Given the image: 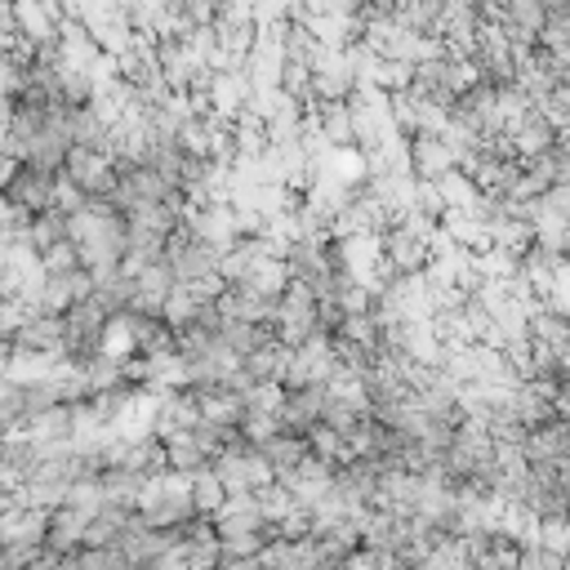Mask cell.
I'll use <instances>...</instances> for the list:
<instances>
[{"label": "cell", "mask_w": 570, "mask_h": 570, "mask_svg": "<svg viewBox=\"0 0 570 570\" xmlns=\"http://www.w3.org/2000/svg\"><path fill=\"white\" fill-rule=\"evenodd\" d=\"M125 240H129V227H125V214L102 196V200H80L71 209V245L80 254V263L89 267L94 281L120 272V258H125Z\"/></svg>", "instance_id": "obj_1"}, {"label": "cell", "mask_w": 570, "mask_h": 570, "mask_svg": "<svg viewBox=\"0 0 570 570\" xmlns=\"http://www.w3.org/2000/svg\"><path fill=\"white\" fill-rule=\"evenodd\" d=\"M138 521L142 525H160V530H174L183 521L196 517V503H191V472H174V468H160L142 481L138 490V503H134Z\"/></svg>", "instance_id": "obj_2"}, {"label": "cell", "mask_w": 570, "mask_h": 570, "mask_svg": "<svg viewBox=\"0 0 570 570\" xmlns=\"http://www.w3.org/2000/svg\"><path fill=\"white\" fill-rule=\"evenodd\" d=\"M272 334L285 347H298L303 338L321 334V303H316V289L307 281L289 276V285L276 294V303H272Z\"/></svg>", "instance_id": "obj_3"}, {"label": "cell", "mask_w": 570, "mask_h": 570, "mask_svg": "<svg viewBox=\"0 0 570 570\" xmlns=\"http://www.w3.org/2000/svg\"><path fill=\"white\" fill-rule=\"evenodd\" d=\"M85 200H102V196H111V187H116V160H111V151L107 147H89V142H71L67 147V156H62V169H58Z\"/></svg>", "instance_id": "obj_4"}, {"label": "cell", "mask_w": 570, "mask_h": 570, "mask_svg": "<svg viewBox=\"0 0 570 570\" xmlns=\"http://www.w3.org/2000/svg\"><path fill=\"white\" fill-rule=\"evenodd\" d=\"M107 325H111V312L89 294V298H76L67 312H62V356L71 361H85L102 347L107 338Z\"/></svg>", "instance_id": "obj_5"}, {"label": "cell", "mask_w": 570, "mask_h": 570, "mask_svg": "<svg viewBox=\"0 0 570 570\" xmlns=\"http://www.w3.org/2000/svg\"><path fill=\"white\" fill-rule=\"evenodd\" d=\"M9 31L18 45L27 49H49L58 40V22H62V4L58 0H9L4 4Z\"/></svg>", "instance_id": "obj_6"}, {"label": "cell", "mask_w": 570, "mask_h": 570, "mask_svg": "<svg viewBox=\"0 0 570 570\" xmlns=\"http://www.w3.org/2000/svg\"><path fill=\"white\" fill-rule=\"evenodd\" d=\"M214 472H218V481L227 485V494H254V490H263L276 472H272V463L263 459V450L258 445H236V450H218V459L209 463Z\"/></svg>", "instance_id": "obj_7"}, {"label": "cell", "mask_w": 570, "mask_h": 570, "mask_svg": "<svg viewBox=\"0 0 570 570\" xmlns=\"http://www.w3.org/2000/svg\"><path fill=\"white\" fill-rule=\"evenodd\" d=\"M334 365H338V352H334L330 334L321 330V334L303 338L298 347H289V361H285V374H281V383H285V387H307V383H325V379L334 374Z\"/></svg>", "instance_id": "obj_8"}, {"label": "cell", "mask_w": 570, "mask_h": 570, "mask_svg": "<svg viewBox=\"0 0 570 570\" xmlns=\"http://www.w3.org/2000/svg\"><path fill=\"white\" fill-rule=\"evenodd\" d=\"M89 517L85 508L76 503H53L49 508V525H45V552L53 566H71L76 548H85V530H89Z\"/></svg>", "instance_id": "obj_9"}, {"label": "cell", "mask_w": 570, "mask_h": 570, "mask_svg": "<svg viewBox=\"0 0 570 570\" xmlns=\"http://www.w3.org/2000/svg\"><path fill=\"white\" fill-rule=\"evenodd\" d=\"M356 62L347 45H321L312 62V98H352L356 89Z\"/></svg>", "instance_id": "obj_10"}, {"label": "cell", "mask_w": 570, "mask_h": 570, "mask_svg": "<svg viewBox=\"0 0 570 570\" xmlns=\"http://www.w3.org/2000/svg\"><path fill=\"white\" fill-rule=\"evenodd\" d=\"M53 191H58V169H40V165H22L13 169V178L4 183V196L22 209V214H40L53 205Z\"/></svg>", "instance_id": "obj_11"}, {"label": "cell", "mask_w": 570, "mask_h": 570, "mask_svg": "<svg viewBox=\"0 0 570 570\" xmlns=\"http://www.w3.org/2000/svg\"><path fill=\"white\" fill-rule=\"evenodd\" d=\"M196 423H200V405H196V387L191 383L156 392V414H151V432L156 436H174V432H187Z\"/></svg>", "instance_id": "obj_12"}, {"label": "cell", "mask_w": 570, "mask_h": 570, "mask_svg": "<svg viewBox=\"0 0 570 570\" xmlns=\"http://www.w3.org/2000/svg\"><path fill=\"white\" fill-rule=\"evenodd\" d=\"M321 414H325V383L285 387V401H281V410H276L281 428H285V432H303V436L321 423Z\"/></svg>", "instance_id": "obj_13"}, {"label": "cell", "mask_w": 570, "mask_h": 570, "mask_svg": "<svg viewBox=\"0 0 570 570\" xmlns=\"http://www.w3.org/2000/svg\"><path fill=\"white\" fill-rule=\"evenodd\" d=\"M276 481H285V490L303 503V508H312L330 485H334V463L330 459H321V454H307L303 463H294L289 472H281Z\"/></svg>", "instance_id": "obj_14"}, {"label": "cell", "mask_w": 570, "mask_h": 570, "mask_svg": "<svg viewBox=\"0 0 570 570\" xmlns=\"http://www.w3.org/2000/svg\"><path fill=\"white\" fill-rule=\"evenodd\" d=\"M405 151H410V174L414 178H441L445 169H454V151L441 142V134L432 129H414L405 134Z\"/></svg>", "instance_id": "obj_15"}, {"label": "cell", "mask_w": 570, "mask_h": 570, "mask_svg": "<svg viewBox=\"0 0 570 570\" xmlns=\"http://www.w3.org/2000/svg\"><path fill=\"white\" fill-rule=\"evenodd\" d=\"M174 289V272L165 258L147 263L142 272H134V294H129V307L125 312H142V316H160L165 307V294Z\"/></svg>", "instance_id": "obj_16"}, {"label": "cell", "mask_w": 570, "mask_h": 570, "mask_svg": "<svg viewBox=\"0 0 570 570\" xmlns=\"http://www.w3.org/2000/svg\"><path fill=\"white\" fill-rule=\"evenodd\" d=\"M321 138L330 147H356V129H352V102L347 98H312L307 102Z\"/></svg>", "instance_id": "obj_17"}, {"label": "cell", "mask_w": 570, "mask_h": 570, "mask_svg": "<svg viewBox=\"0 0 570 570\" xmlns=\"http://www.w3.org/2000/svg\"><path fill=\"white\" fill-rule=\"evenodd\" d=\"M232 285H245V289H254V294H263V298H276V294L289 285V263H285V254L263 249V254L249 258V267H245Z\"/></svg>", "instance_id": "obj_18"}, {"label": "cell", "mask_w": 570, "mask_h": 570, "mask_svg": "<svg viewBox=\"0 0 570 570\" xmlns=\"http://www.w3.org/2000/svg\"><path fill=\"white\" fill-rule=\"evenodd\" d=\"M499 9H503V18H499V27L508 31V40L517 45V53L521 49H530L534 40H539V31H543V0H499Z\"/></svg>", "instance_id": "obj_19"}, {"label": "cell", "mask_w": 570, "mask_h": 570, "mask_svg": "<svg viewBox=\"0 0 570 570\" xmlns=\"http://www.w3.org/2000/svg\"><path fill=\"white\" fill-rule=\"evenodd\" d=\"M508 138H512L517 160H530V156H543V151H552V147H557V125H552L539 107H530V111L508 129Z\"/></svg>", "instance_id": "obj_20"}, {"label": "cell", "mask_w": 570, "mask_h": 570, "mask_svg": "<svg viewBox=\"0 0 570 570\" xmlns=\"http://www.w3.org/2000/svg\"><path fill=\"white\" fill-rule=\"evenodd\" d=\"M9 347H31V352H62V312H31L18 321Z\"/></svg>", "instance_id": "obj_21"}, {"label": "cell", "mask_w": 570, "mask_h": 570, "mask_svg": "<svg viewBox=\"0 0 570 570\" xmlns=\"http://www.w3.org/2000/svg\"><path fill=\"white\" fill-rule=\"evenodd\" d=\"M22 432H27L31 441H40V445L71 441V432H76V405H71V401H53V405L27 414V419H22Z\"/></svg>", "instance_id": "obj_22"}, {"label": "cell", "mask_w": 570, "mask_h": 570, "mask_svg": "<svg viewBox=\"0 0 570 570\" xmlns=\"http://www.w3.org/2000/svg\"><path fill=\"white\" fill-rule=\"evenodd\" d=\"M196 405H200V423H214V428H236L245 414V396L227 383L196 387Z\"/></svg>", "instance_id": "obj_23"}, {"label": "cell", "mask_w": 570, "mask_h": 570, "mask_svg": "<svg viewBox=\"0 0 570 570\" xmlns=\"http://www.w3.org/2000/svg\"><path fill=\"white\" fill-rule=\"evenodd\" d=\"M258 450H263V459L272 463V472H276V476H281V472H289L294 463H303V459L312 454L307 436H303V432H285V428H281V432H272Z\"/></svg>", "instance_id": "obj_24"}, {"label": "cell", "mask_w": 570, "mask_h": 570, "mask_svg": "<svg viewBox=\"0 0 570 570\" xmlns=\"http://www.w3.org/2000/svg\"><path fill=\"white\" fill-rule=\"evenodd\" d=\"M205 307H209V303H205V298H200V294H196L187 281H174V289L165 294V307H160V316H165L174 330H183V325H191V321H196Z\"/></svg>", "instance_id": "obj_25"}, {"label": "cell", "mask_w": 570, "mask_h": 570, "mask_svg": "<svg viewBox=\"0 0 570 570\" xmlns=\"http://www.w3.org/2000/svg\"><path fill=\"white\" fill-rule=\"evenodd\" d=\"M441 9H445V0H396V4H392V18H396L401 27H410V31L436 36Z\"/></svg>", "instance_id": "obj_26"}, {"label": "cell", "mask_w": 570, "mask_h": 570, "mask_svg": "<svg viewBox=\"0 0 570 570\" xmlns=\"http://www.w3.org/2000/svg\"><path fill=\"white\" fill-rule=\"evenodd\" d=\"M436 187H441V200H445V209H472L476 214V205H481V191H476V183L454 165V169H445L441 178H436Z\"/></svg>", "instance_id": "obj_27"}, {"label": "cell", "mask_w": 570, "mask_h": 570, "mask_svg": "<svg viewBox=\"0 0 570 570\" xmlns=\"http://www.w3.org/2000/svg\"><path fill=\"white\" fill-rule=\"evenodd\" d=\"M223 499H227V485L218 481V472H214V468L191 472V503H196V517H214Z\"/></svg>", "instance_id": "obj_28"}, {"label": "cell", "mask_w": 570, "mask_h": 570, "mask_svg": "<svg viewBox=\"0 0 570 570\" xmlns=\"http://www.w3.org/2000/svg\"><path fill=\"white\" fill-rule=\"evenodd\" d=\"M40 263H45V272L85 267V263H80V254H76V245H71V236H67V240H58V245H49V249H40Z\"/></svg>", "instance_id": "obj_29"}, {"label": "cell", "mask_w": 570, "mask_h": 570, "mask_svg": "<svg viewBox=\"0 0 570 570\" xmlns=\"http://www.w3.org/2000/svg\"><path fill=\"white\" fill-rule=\"evenodd\" d=\"M543 205H548L552 214H561V218H570V183H552V187L543 191Z\"/></svg>", "instance_id": "obj_30"}, {"label": "cell", "mask_w": 570, "mask_h": 570, "mask_svg": "<svg viewBox=\"0 0 570 570\" xmlns=\"http://www.w3.org/2000/svg\"><path fill=\"white\" fill-rule=\"evenodd\" d=\"M9 120H13V94H0V142L9 134Z\"/></svg>", "instance_id": "obj_31"}, {"label": "cell", "mask_w": 570, "mask_h": 570, "mask_svg": "<svg viewBox=\"0 0 570 570\" xmlns=\"http://www.w3.org/2000/svg\"><path fill=\"white\" fill-rule=\"evenodd\" d=\"M13 169H18V160H13V156H9L4 147H0V191H4V183L13 178Z\"/></svg>", "instance_id": "obj_32"}]
</instances>
